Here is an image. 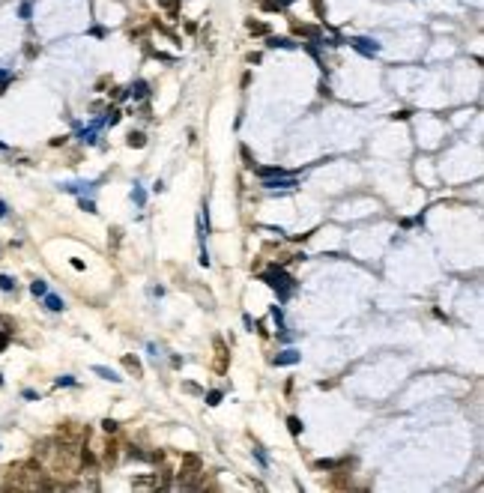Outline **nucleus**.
<instances>
[{
	"instance_id": "obj_1",
	"label": "nucleus",
	"mask_w": 484,
	"mask_h": 493,
	"mask_svg": "<svg viewBox=\"0 0 484 493\" xmlns=\"http://www.w3.org/2000/svg\"><path fill=\"white\" fill-rule=\"evenodd\" d=\"M260 278H263V281H266V284H269V287L278 293V299H281V302H287L290 290L296 287V281H293L284 269H278V266H275V269H269V272H263Z\"/></svg>"
},
{
	"instance_id": "obj_2",
	"label": "nucleus",
	"mask_w": 484,
	"mask_h": 493,
	"mask_svg": "<svg viewBox=\"0 0 484 493\" xmlns=\"http://www.w3.org/2000/svg\"><path fill=\"white\" fill-rule=\"evenodd\" d=\"M299 183H296V176H287V173H278V176H266L263 180V189H269V192H275V189H296Z\"/></svg>"
},
{
	"instance_id": "obj_3",
	"label": "nucleus",
	"mask_w": 484,
	"mask_h": 493,
	"mask_svg": "<svg viewBox=\"0 0 484 493\" xmlns=\"http://www.w3.org/2000/svg\"><path fill=\"white\" fill-rule=\"evenodd\" d=\"M353 48H359V51H362V54H368V57L380 51V45H377V42H371V39H353Z\"/></svg>"
},
{
	"instance_id": "obj_4",
	"label": "nucleus",
	"mask_w": 484,
	"mask_h": 493,
	"mask_svg": "<svg viewBox=\"0 0 484 493\" xmlns=\"http://www.w3.org/2000/svg\"><path fill=\"white\" fill-rule=\"evenodd\" d=\"M126 96H135V99H147L150 96V87H147V81H135L129 90H126Z\"/></svg>"
},
{
	"instance_id": "obj_5",
	"label": "nucleus",
	"mask_w": 484,
	"mask_h": 493,
	"mask_svg": "<svg viewBox=\"0 0 484 493\" xmlns=\"http://www.w3.org/2000/svg\"><path fill=\"white\" fill-rule=\"evenodd\" d=\"M93 374H99L102 380H111V383H120V380H123L117 371H111V368H105V365H96V368H93Z\"/></svg>"
},
{
	"instance_id": "obj_6",
	"label": "nucleus",
	"mask_w": 484,
	"mask_h": 493,
	"mask_svg": "<svg viewBox=\"0 0 484 493\" xmlns=\"http://www.w3.org/2000/svg\"><path fill=\"white\" fill-rule=\"evenodd\" d=\"M299 362V353L296 350H284L281 356H275V365H296Z\"/></svg>"
},
{
	"instance_id": "obj_7",
	"label": "nucleus",
	"mask_w": 484,
	"mask_h": 493,
	"mask_svg": "<svg viewBox=\"0 0 484 493\" xmlns=\"http://www.w3.org/2000/svg\"><path fill=\"white\" fill-rule=\"evenodd\" d=\"M45 308L48 311H63V299L54 293H45Z\"/></svg>"
},
{
	"instance_id": "obj_8",
	"label": "nucleus",
	"mask_w": 484,
	"mask_h": 493,
	"mask_svg": "<svg viewBox=\"0 0 484 493\" xmlns=\"http://www.w3.org/2000/svg\"><path fill=\"white\" fill-rule=\"evenodd\" d=\"M269 48H296V42H290V39H281V36H269V42H266Z\"/></svg>"
},
{
	"instance_id": "obj_9",
	"label": "nucleus",
	"mask_w": 484,
	"mask_h": 493,
	"mask_svg": "<svg viewBox=\"0 0 484 493\" xmlns=\"http://www.w3.org/2000/svg\"><path fill=\"white\" fill-rule=\"evenodd\" d=\"M126 144H129L131 150H141V147H144V144H147V138H144V135H141V131H131L129 138H126Z\"/></svg>"
},
{
	"instance_id": "obj_10",
	"label": "nucleus",
	"mask_w": 484,
	"mask_h": 493,
	"mask_svg": "<svg viewBox=\"0 0 484 493\" xmlns=\"http://www.w3.org/2000/svg\"><path fill=\"white\" fill-rule=\"evenodd\" d=\"M266 12H275V9H284V6H290V0H263L260 3Z\"/></svg>"
},
{
	"instance_id": "obj_11",
	"label": "nucleus",
	"mask_w": 484,
	"mask_h": 493,
	"mask_svg": "<svg viewBox=\"0 0 484 493\" xmlns=\"http://www.w3.org/2000/svg\"><path fill=\"white\" fill-rule=\"evenodd\" d=\"M99 126H102V123H93L90 129H84L81 131V141H84V144H96V129Z\"/></svg>"
},
{
	"instance_id": "obj_12",
	"label": "nucleus",
	"mask_w": 484,
	"mask_h": 493,
	"mask_svg": "<svg viewBox=\"0 0 484 493\" xmlns=\"http://www.w3.org/2000/svg\"><path fill=\"white\" fill-rule=\"evenodd\" d=\"M120 120H123V114H120V111H117V108H111V111H108V117H105V120H102V123H105V126H117V123H120Z\"/></svg>"
},
{
	"instance_id": "obj_13",
	"label": "nucleus",
	"mask_w": 484,
	"mask_h": 493,
	"mask_svg": "<svg viewBox=\"0 0 484 493\" xmlns=\"http://www.w3.org/2000/svg\"><path fill=\"white\" fill-rule=\"evenodd\" d=\"M131 200H135L138 206H144V203H147V192H144L141 186H135V189H131Z\"/></svg>"
},
{
	"instance_id": "obj_14",
	"label": "nucleus",
	"mask_w": 484,
	"mask_h": 493,
	"mask_svg": "<svg viewBox=\"0 0 484 493\" xmlns=\"http://www.w3.org/2000/svg\"><path fill=\"white\" fill-rule=\"evenodd\" d=\"M123 365H126V368H129V371H131V374H135V377H138V374H141V362L135 359V356H126V359H123Z\"/></svg>"
},
{
	"instance_id": "obj_15",
	"label": "nucleus",
	"mask_w": 484,
	"mask_h": 493,
	"mask_svg": "<svg viewBox=\"0 0 484 493\" xmlns=\"http://www.w3.org/2000/svg\"><path fill=\"white\" fill-rule=\"evenodd\" d=\"M287 427H290L293 436H299V433H302V422H299L296 416H290V419H287Z\"/></svg>"
},
{
	"instance_id": "obj_16",
	"label": "nucleus",
	"mask_w": 484,
	"mask_h": 493,
	"mask_svg": "<svg viewBox=\"0 0 484 493\" xmlns=\"http://www.w3.org/2000/svg\"><path fill=\"white\" fill-rule=\"evenodd\" d=\"M30 290H33V296H45L48 293V284H45V281H33Z\"/></svg>"
},
{
	"instance_id": "obj_17",
	"label": "nucleus",
	"mask_w": 484,
	"mask_h": 493,
	"mask_svg": "<svg viewBox=\"0 0 484 493\" xmlns=\"http://www.w3.org/2000/svg\"><path fill=\"white\" fill-rule=\"evenodd\" d=\"M272 320L278 323V329H284V311H281L278 305H272Z\"/></svg>"
},
{
	"instance_id": "obj_18",
	"label": "nucleus",
	"mask_w": 484,
	"mask_h": 493,
	"mask_svg": "<svg viewBox=\"0 0 484 493\" xmlns=\"http://www.w3.org/2000/svg\"><path fill=\"white\" fill-rule=\"evenodd\" d=\"M0 290H15V278H9V275H0Z\"/></svg>"
},
{
	"instance_id": "obj_19",
	"label": "nucleus",
	"mask_w": 484,
	"mask_h": 493,
	"mask_svg": "<svg viewBox=\"0 0 484 493\" xmlns=\"http://www.w3.org/2000/svg\"><path fill=\"white\" fill-rule=\"evenodd\" d=\"M206 404H209V407H218V404H222V392H209L206 394Z\"/></svg>"
},
{
	"instance_id": "obj_20",
	"label": "nucleus",
	"mask_w": 484,
	"mask_h": 493,
	"mask_svg": "<svg viewBox=\"0 0 484 493\" xmlns=\"http://www.w3.org/2000/svg\"><path fill=\"white\" fill-rule=\"evenodd\" d=\"M248 30H251V33H266V24H260V21H248Z\"/></svg>"
},
{
	"instance_id": "obj_21",
	"label": "nucleus",
	"mask_w": 484,
	"mask_h": 493,
	"mask_svg": "<svg viewBox=\"0 0 484 493\" xmlns=\"http://www.w3.org/2000/svg\"><path fill=\"white\" fill-rule=\"evenodd\" d=\"M102 427H105L108 433H114V430H117V422H114V419H105V422H102Z\"/></svg>"
},
{
	"instance_id": "obj_22",
	"label": "nucleus",
	"mask_w": 484,
	"mask_h": 493,
	"mask_svg": "<svg viewBox=\"0 0 484 493\" xmlns=\"http://www.w3.org/2000/svg\"><path fill=\"white\" fill-rule=\"evenodd\" d=\"M177 3H180V0H159L161 9H177Z\"/></svg>"
},
{
	"instance_id": "obj_23",
	"label": "nucleus",
	"mask_w": 484,
	"mask_h": 493,
	"mask_svg": "<svg viewBox=\"0 0 484 493\" xmlns=\"http://www.w3.org/2000/svg\"><path fill=\"white\" fill-rule=\"evenodd\" d=\"M81 206H84V209H87V212H96V203H93V200H87V197H84V200H81Z\"/></svg>"
},
{
	"instance_id": "obj_24",
	"label": "nucleus",
	"mask_w": 484,
	"mask_h": 493,
	"mask_svg": "<svg viewBox=\"0 0 484 493\" xmlns=\"http://www.w3.org/2000/svg\"><path fill=\"white\" fill-rule=\"evenodd\" d=\"M72 383H75L72 377H60V380H57V386H72Z\"/></svg>"
},
{
	"instance_id": "obj_25",
	"label": "nucleus",
	"mask_w": 484,
	"mask_h": 493,
	"mask_svg": "<svg viewBox=\"0 0 484 493\" xmlns=\"http://www.w3.org/2000/svg\"><path fill=\"white\" fill-rule=\"evenodd\" d=\"M6 212H9V209H6V203L0 200V218H6Z\"/></svg>"
},
{
	"instance_id": "obj_26",
	"label": "nucleus",
	"mask_w": 484,
	"mask_h": 493,
	"mask_svg": "<svg viewBox=\"0 0 484 493\" xmlns=\"http://www.w3.org/2000/svg\"><path fill=\"white\" fill-rule=\"evenodd\" d=\"M6 341H9V335H0V350L6 347Z\"/></svg>"
},
{
	"instance_id": "obj_27",
	"label": "nucleus",
	"mask_w": 484,
	"mask_h": 493,
	"mask_svg": "<svg viewBox=\"0 0 484 493\" xmlns=\"http://www.w3.org/2000/svg\"><path fill=\"white\" fill-rule=\"evenodd\" d=\"M0 383H3V377H0Z\"/></svg>"
}]
</instances>
